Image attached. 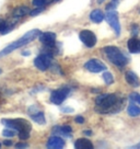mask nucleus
Wrapping results in <instances>:
<instances>
[{"mask_svg":"<svg viewBox=\"0 0 140 149\" xmlns=\"http://www.w3.org/2000/svg\"><path fill=\"white\" fill-rule=\"evenodd\" d=\"M125 99L118 98L116 94H102L95 99V111L101 114L117 113L124 107Z\"/></svg>","mask_w":140,"mask_h":149,"instance_id":"f257e3e1","label":"nucleus"},{"mask_svg":"<svg viewBox=\"0 0 140 149\" xmlns=\"http://www.w3.org/2000/svg\"><path fill=\"white\" fill-rule=\"evenodd\" d=\"M40 34H41V31L37 30V29H34V30L28 31V32L25 33L22 37H20L19 40H17L15 42L9 44L8 46L5 47L2 51L0 52V58H2V57L7 56L8 54L12 53V52L15 51V49H18L20 47H22V46H24V45L28 44V43H31L32 41H34L35 38H37V37L40 36Z\"/></svg>","mask_w":140,"mask_h":149,"instance_id":"f03ea898","label":"nucleus"},{"mask_svg":"<svg viewBox=\"0 0 140 149\" xmlns=\"http://www.w3.org/2000/svg\"><path fill=\"white\" fill-rule=\"evenodd\" d=\"M104 53L107 58L117 67H125L128 64V58L124 55L121 51L116 46H106L104 48Z\"/></svg>","mask_w":140,"mask_h":149,"instance_id":"7ed1b4c3","label":"nucleus"},{"mask_svg":"<svg viewBox=\"0 0 140 149\" xmlns=\"http://www.w3.org/2000/svg\"><path fill=\"white\" fill-rule=\"evenodd\" d=\"M1 123L8 128L18 130V133H20V132H28L30 133L32 130L31 124L26 120H23V118H15V120L3 118V120H1Z\"/></svg>","mask_w":140,"mask_h":149,"instance_id":"20e7f679","label":"nucleus"},{"mask_svg":"<svg viewBox=\"0 0 140 149\" xmlns=\"http://www.w3.org/2000/svg\"><path fill=\"white\" fill-rule=\"evenodd\" d=\"M105 19L107 21V23L110 24V26L115 31L116 35L121 34V24L118 21V14L115 10H108L105 13Z\"/></svg>","mask_w":140,"mask_h":149,"instance_id":"39448f33","label":"nucleus"},{"mask_svg":"<svg viewBox=\"0 0 140 149\" xmlns=\"http://www.w3.org/2000/svg\"><path fill=\"white\" fill-rule=\"evenodd\" d=\"M70 90L68 88H60L57 89V90H54L53 92L51 93V102L56 104V105H59L66 100V98L68 97Z\"/></svg>","mask_w":140,"mask_h":149,"instance_id":"423d86ee","label":"nucleus"},{"mask_svg":"<svg viewBox=\"0 0 140 149\" xmlns=\"http://www.w3.org/2000/svg\"><path fill=\"white\" fill-rule=\"evenodd\" d=\"M34 65L37 69L42 70V71H45L47 70L51 65V56L44 53V54H41L38 55L35 59H34Z\"/></svg>","mask_w":140,"mask_h":149,"instance_id":"0eeeda50","label":"nucleus"},{"mask_svg":"<svg viewBox=\"0 0 140 149\" xmlns=\"http://www.w3.org/2000/svg\"><path fill=\"white\" fill-rule=\"evenodd\" d=\"M79 37L81 40V42L83 43L87 47H94L95 44H96V36L92 31H89V30H82L79 34Z\"/></svg>","mask_w":140,"mask_h":149,"instance_id":"6e6552de","label":"nucleus"},{"mask_svg":"<svg viewBox=\"0 0 140 149\" xmlns=\"http://www.w3.org/2000/svg\"><path fill=\"white\" fill-rule=\"evenodd\" d=\"M84 67L91 72H100V71L106 70V66L98 59H90L84 64Z\"/></svg>","mask_w":140,"mask_h":149,"instance_id":"1a4fd4ad","label":"nucleus"},{"mask_svg":"<svg viewBox=\"0 0 140 149\" xmlns=\"http://www.w3.org/2000/svg\"><path fill=\"white\" fill-rule=\"evenodd\" d=\"M38 38H40V41H41V43H42L44 46H51V45H55L56 34L53 32L41 33Z\"/></svg>","mask_w":140,"mask_h":149,"instance_id":"9d476101","label":"nucleus"},{"mask_svg":"<svg viewBox=\"0 0 140 149\" xmlns=\"http://www.w3.org/2000/svg\"><path fill=\"white\" fill-rule=\"evenodd\" d=\"M64 146H65V141L58 136H51L46 144V147L49 149H60L64 148Z\"/></svg>","mask_w":140,"mask_h":149,"instance_id":"9b49d317","label":"nucleus"},{"mask_svg":"<svg viewBox=\"0 0 140 149\" xmlns=\"http://www.w3.org/2000/svg\"><path fill=\"white\" fill-rule=\"evenodd\" d=\"M125 78H126V81L130 84L131 87H134V88H138V87L140 86L139 78H138V76H137L134 71H127Z\"/></svg>","mask_w":140,"mask_h":149,"instance_id":"f8f14e48","label":"nucleus"},{"mask_svg":"<svg viewBox=\"0 0 140 149\" xmlns=\"http://www.w3.org/2000/svg\"><path fill=\"white\" fill-rule=\"evenodd\" d=\"M127 47H128V51L132 53V54H138L140 53V40L132 37L130 38L128 42H127Z\"/></svg>","mask_w":140,"mask_h":149,"instance_id":"ddd939ff","label":"nucleus"},{"mask_svg":"<svg viewBox=\"0 0 140 149\" xmlns=\"http://www.w3.org/2000/svg\"><path fill=\"white\" fill-rule=\"evenodd\" d=\"M75 147L77 149H93V144L87 138H79L76 140Z\"/></svg>","mask_w":140,"mask_h":149,"instance_id":"4468645a","label":"nucleus"},{"mask_svg":"<svg viewBox=\"0 0 140 149\" xmlns=\"http://www.w3.org/2000/svg\"><path fill=\"white\" fill-rule=\"evenodd\" d=\"M71 132H72V128L70 127L69 125H64V126H56L54 130H53V133H58V134H60V135H64L66 137H69L71 136Z\"/></svg>","mask_w":140,"mask_h":149,"instance_id":"2eb2a0df","label":"nucleus"},{"mask_svg":"<svg viewBox=\"0 0 140 149\" xmlns=\"http://www.w3.org/2000/svg\"><path fill=\"white\" fill-rule=\"evenodd\" d=\"M104 18H105L104 13L98 9L93 10V11L91 12V14H90V19L93 21L94 23H101L103 20H104Z\"/></svg>","mask_w":140,"mask_h":149,"instance_id":"dca6fc26","label":"nucleus"},{"mask_svg":"<svg viewBox=\"0 0 140 149\" xmlns=\"http://www.w3.org/2000/svg\"><path fill=\"white\" fill-rule=\"evenodd\" d=\"M31 10L28 9V7H18L12 11V17L14 18H22L26 14H30Z\"/></svg>","mask_w":140,"mask_h":149,"instance_id":"f3484780","label":"nucleus"},{"mask_svg":"<svg viewBox=\"0 0 140 149\" xmlns=\"http://www.w3.org/2000/svg\"><path fill=\"white\" fill-rule=\"evenodd\" d=\"M31 118H32L35 123L40 124V125H44V124L46 123L45 115H44V113L41 111L36 112V113H34V114H31Z\"/></svg>","mask_w":140,"mask_h":149,"instance_id":"a211bd4d","label":"nucleus"},{"mask_svg":"<svg viewBox=\"0 0 140 149\" xmlns=\"http://www.w3.org/2000/svg\"><path fill=\"white\" fill-rule=\"evenodd\" d=\"M127 113L130 116H138V115H140V107L138 105L134 104V103H130L127 107Z\"/></svg>","mask_w":140,"mask_h":149,"instance_id":"6ab92c4d","label":"nucleus"},{"mask_svg":"<svg viewBox=\"0 0 140 149\" xmlns=\"http://www.w3.org/2000/svg\"><path fill=\"white\" fill-rule=\"evenodd\" d=\"M103 79L105 81V84L107 86H111V84L114 82V78H113V74L110 72V71H105L104 70V74H103Z\"/></svg>","mask_w":140,"mask_h":149,"instance_id":"aec40b11","label":"nucleus"},{"mask_svg":"<svg viewBox=\"0 0 140 149\" xmlns=\"http://www.w3.org/2000/svg\"><path fill=\"white\" fill-rule=\"evenodd\" d=\"M17 133H18V130L7 127V128L3 130V132H2V135H3V137H7V138H12V137H14V136L17 135Z\"/></svg>","mask_w":140,"mask_h":149,"instance_id":"412c9836","label":"nucleus"},{"mask_svg":"<svg viewBox=\"0 0 140 149\" xmlns=\"http://www.w3.org/2000/svg\"><path fill=\"white\" fill-rule=\"evenodd\" d=\"M14 24H15V23H8V22H7V25H6V28L3 29V30H2V31H1L0 33H1V34H8V33L11 32V31L13 30Z\"/></svg>","mask_w":140,"mask_h":149,"instance_id":"4be33fe9","label":"nucleus"},{"mask_svg":"<svg viewBox=\"0 0 140 149\" xmlns=\"http://www.w3.org/2000/svg\"><path fill=\"white\" fill-rule=\"evenodd\" d=\"M129 99H130L132 102H136L138 103V104H140V94L139 93H131L130 95H129Z\"/></svg>","mask_w":140,"mask_h":149,"instance_id":"5701e85b","label":"nucleus"},{"mask_svg":"<svg viewBox=\"0 0 140 149\" xmlns=\"http://www.w3.org/2000/svg\"><path fill=\"white\" fill-rule=\"evenodd\" d=\"M42 11H44V8H43V7H37V9L30 11V15H31V17H35V15H37V14L41 13Z\"/></svg>","mask_w":140,"mask_h":149,"instance_id":"b1692460","label":"nucleus"},{"mask_svg":"<svg viewBox=\"0 0 140 149\" xmlns=\"http://www.w3.org/2000/svg\"><path fill=\"white\" fill-rule=\"evenodd\" d=\"M28 137H30V133H28V132H20L19 133L20 139L25 140V139H28Z\"/></svg>","mask_w":140,"mask_h":149,"instance_id":"393cba45","label":"nucleus"},{"mask_svg":"<svg viewBox=\"0 0 140 149\" xmlns=\"http://www.w3.org/2000/svg\"><path fill=\"white\" fill-rule=\"evenodd\" d=\"M139 31H140V28L138 24H132V25H131V33H132L135 36L139 33Z\"/></svg>","mask_w":140,"mask_h":149,"instance_id":"a878e982","label":"nucleus"},{"mask_svg":"<svg viewBox=\"0 0 140 149\" xmlns=\"http://www.w3.org/2000/svg\"><path fill=\"white\" fill-rule=\"evenodd\" d=\"M47 0H33V5L35 7H43L46 3Z\"/></svg>","mask_w":140,"mask_h":149,"instance_id":"bb28decb","label":"nucleus"},{"mask_svg":"<svg viewBox=\"0 0 140 149\" xmlns=\"http://www.w3.org/2000/svg\"><path fill=\"white\" fill-rule=\"evenodd\" d=\"M117 6H118V2H117L116 0H115V1L111 2V3H110L107 7H106V10H107V11H108V10H115V9H116Z\"/></svg>","mask_w":140,"mask_h":149,"instance_id":"cd10ccee","label":"nucleus"},{"mask_svg":"<svg viewBox=\"0 0 140 149\" xmlns=\"http://www.w3.org/2000/svg\"><path fill=\"white\" fill-rule=\"evenodd\" d=\"M28 144H24V143H18L15 145V148H28Z\"/></svg>","mask_w":140,"mask_h":149,"instance_id":"c85d7f7f","label":"nucleus"},{"mask_svg":"<svg viewBox=\"0 0 140 149\" xmlns=\"http://www.w3.org/2000/svg\"><path fill=\"white\" fill-rule=\"evenodd\" d=\"M75 122H76V123H78V124H83V123H84V118L82 116H77L75 118Z\"/></svg>","mask_w":140,"mask_h":149,"instance_id":"c756f323","label":"nucleus"},{"mask_svg":"<svg viewBox=\"0 0 140 149\" xmlns=\"http://www.w3.org/2000/svg\"><path fill=\"white\" fill-rule=\"evenodd\" d=\"M6 25H7V21H3L2 19H0V32L6 28Z\"/></svg>","mask_w":140,"mask_h":149,"instance_id":"7c9ffc66","label":"nucleus"},{"mask_svg":"<svg viewBox=\"0 0 140 149\" xmlns=\"http://www.w3.org/2000/svg\"><path fill=\"white\" fill-rule=\"evenodd\" d=\"M61 111L62 112H67V113H71V112H73V109H71V107H64V109H61Z\"/></svg>","mask_w":140,"mask_h":149,"instance_id":"2f4dec72","label":"nucleus"},{"mask_svg":"<svg viewBox=\"0 0 140 149\" xmlns=\"http://www.w3.org/2000/svg\"><path fill=\"white\" fill-rule=\"evenodd\" d=\"M3 144H5L6 146H8V147H10V146H11V145L13 144V143H12V141H11V140L7 139V140H5V141H3Z\"/></svg>","mask_w":140,"mask_h":149,"instance_id":"473e14b6","label":"nucleus"},{"mask_svg":"<svg viewBox=\"0 0 140 149\" xmlns=\"http://www.w3.org/2000/svg\"><path fill=\"white\" fill-rule=\"evenodd\" d=\"M83 134L84 135H87V136H91L92 135V132H91V130H84Z\"/></svg>","mask_w":140,"mask_h":149,"instance_id":"72a5a7b5","label":"nucleus"},{"mask_svg":"<svg viewBox=\"0 0 140 149\" xmlns=\"http://www.w3.org/2000/svg\"><path fill=\"white\" fill-rule=\"evenodd\" d=\"M30 54H31V52H30V51H24V52H22V55H23V56H28Z\"/></svg>","mask_w":140,"mask_h":149,"instance_id":"f704fd0d","label":"nucleus"},{"mask_svg":"<svg viewBox=\"0 0 140 149\" xmlns=\"http://www.w3.org/2000/svg\"><path fill=\"white\" fill-rule=\"evenodd\" d=\"M130 148H132V149H137V148H140V143H139V144L135 145V146H131Z\"/></svg>","mask_w":140,"mask_h":149,"instance_id":"c9c22d12","label":"nucleus"},{"mask_svg":"<svg viewBox=\"0 0 140 149\" xmlns=\"http://www.w3.org/2000/svg\"><path fill=\"white\" fill-rule=\"evenodd\" d=\"M103 1H104V0H98V3H102Z\"/></svg>","mask_w":140,"mask_h":149,"instance_id":"e433bc0d","label":"nucleus"},{"mask_svg":"<svg viewBox=\"0 0 140 149\" xmlns=\"http://www.w3.org/2000/svg\"><path fill=\"white\" fill-rule=\"evenodd\" d=\"M1 72H2V70H1V69H0V74H1Z\"/></svg>","mask_w":140,"mask_h":149,"instance_id":"4c0bfd02","label":"nucleus"},{"mask_svg":"<svg viewBox=\"0 0 140 149\" xmlns=\"http://www.w3.org/2000/svg\"><path fill=\"white\" fill-rule=\"evenodd\" d=\"M54 1H59V0H54Z\"/></svg>","mask_w":140,"mask_h":149,"instance_id":"58836bf2","label":"nucleus"},{"mask_svg":"<svg viewBox=\"0 0 140 149\" xmlns=\"http://www.w3.org/2000/svg\"><path fill=\"white\" fill-rule=\"evenodd\" d=\"M0 147H1V144H0Z\"/></svg>","mask_w":140,"mask_h":149,"instance_id":"ea45409f","label":"nucleus"}]
</instances>
